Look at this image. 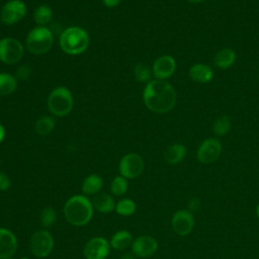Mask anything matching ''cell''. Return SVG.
I'll return each instance as SVG.
<instances>
[{"instance_id": "1", "label": "cell", "mask_w": 259, "mask_h": 259, "mask_svg": "<svg viewBox=\"0 0 259 259\" xmlns=\"http://www.w3.org/2000/svg\"><path fill=\"white\" fill-rule=\"evenodd\" d=\"M143 100L149 110L165 113L174 107L176 92L170 83L155 79L147 83L143 92Z\"/></svg>"}, {"instance_id": "2", "label": "cell", "mask_w": 259, "mask_h": 259, "mask_svg": "<svg viewBox=\"0 0 259 259\" xmlns=\"http://www.w3.org/2000/svg\"><path fill=\"white\" fill-rule=\"evenodd\" d=\"M93 209L92 202L86 195L77 194L65 202L64 217L70 225L82 227L91 221Z\"/></svg>"}, {"instance_id": "3", "label": "cell", "mask_w": 259, "mask_h": 259, "mask_svg": "<svg viewBox=\"0 0 259 259\" xmlns=\"http://www.w3.org/2000/svg\"><path fill=\"white\" fill-rule=\"evenodd\" d=\"M59 44L66 54L80 55L88 48L89 36L85 29L79 26H70L62 31Z\"/></svg>"}, {"instance_id": "4", "label": "cell", "mask_w": 259, "mask_h": 259, "mask_svg": "<svg viewBox=\"0 0 259 259\" xmlns=\"http://www.w3.org/2000/svg\"><path fill=\"white\" fill-rule=\"evenodd\" d=\"M54 42L52 31L46 26H36L32 28L25 40L26 49L32 55H42L48 53Z\"/></svg>"}, {"instance_id": "5", "label": "cell", "mask_w": 259, "mask_h": 259, "mask_svg": "<svg viewBox=\"0 0 259 259\" xmlns=\"http://www.w3.org/2000/svg\"><path fill=\"white\" fill-rule=\"evenodd\" d=\"M73 107V96L67 87L55 88L48 97V108L56 116L67 115Z\"/></svg>"}, {"instance_id": "6", "label": "cell", "mask_w": 259, "mask_h": 259, "mask_svg": "<svg viewBox=\"0 0 259 259\" xmlns=\"http://www.w3.org/2000/svg\"><path fill=\"white\" fill-rule=\"evenodd\" d=\"M53 235L47 230L35 231L29 239V249L36 258H45L49 256L54 249Z\"/></svg>"}, {"instance_id": "7", "label": "cell", "mask_w": 259, "mask_h": 259, "mask_svg": "<svg viewBox=\"0 0 259 259\" xmlns=\"http://www.w3.org/2000/svg\"><path fill=\"white\" fill-rule=\"evenodd\" d=\"M24 54L22 44L12 37L0 39V61L7 65H12L21 60Z\"/></svg>"}, {"instance_id": "8", "label": "cell", "mask_w": 259, "mask_h": 259, "mask_svg": "<svg viewBox=\"0 0 259 259\" xmlns=\"http://www.w3.org/2000/svg\"><path fill=\"white\" fill-rule=\"evenodd\" d=\"M144 161L142 157L136 153L124 155L118 164V170L121 176L126 179H135L144 171Z\"/></svg>"}, {"instance_id": "9", "label": "cell", "mask_w": 259, "mask_h": 259, "mask_svg": "<svg viewBox=\"0 0 259 259\" xmlns=\"http://www.w3.org/2000/svg\"><path fill=\"white\" fill-rule=\"evenodd\" d=\"M26 14V5L21 0H9L0 11V20L5 25H12L20 21Z\"/></svg>"}, {"instance_id": "10", "label": "cell", "mask_w": 259, "mask_h": 259, "mask_svg": "<svg viewBox=\"0 0 259 259\" xmlns=\"http://www.w3.org/2000/svg\"><path fill=\"white\" fill-rule=\"evenodd\" d=\"M222 153V144L215 138L205 139L198 147L196 157L202 164H210L217 161Z\"/></svg>"}, {"instance_id": "11", "label": "cell", "mask_w": 259, "mask_h": 259, "mask_svg": "<svg viewBox=\"0 0 259 259\" xmlns=\"http://www.w3.org/2000/svg\"><path fill=\"white\" fill-rule=\"evenodd\" d=\"M171 227L174 233L180 237L190 234L194 227V218L188 209L177 210L171 219Z\"/></svg>"}, {"instance_id": "12", "label": "cell", "mask_w": 259, "mask_h": 259, "mask_svg": "<svg viewBox=\"0 0 259 259\" xmlns=\"http://www.w3.org/2000/svg\"><path fill=\"white\" fill-rule=\"evenodd\" d=\"M110 250L109 242L102 237L91 238L84 246L85 259H105Z\"/></svg>"}, {"instance_id": "13", "label": "cell", "mask_w": 259, "mask_h": 259, "mask_svg": "<svg viewBox=\"0 0 259 259\" xmlns=\"http://www.w3.org/2000/svg\"><path fill=\"white\" fill-rule=\"evenodd\" d=\"M131 247L133 254L137 257L148 258L156 253L158 249V242L151 236L143 235L136 238Z\"/></svg>"}, {"instance_id": "14", "label": "cell", "mask_w": 259, "mask_h": 259, "mask_svg": "<svg viewBox=\"0 0 259 259\" xmlns=\"http://www.w3.org/2000/svg\"><path fill=\"white\" fill-rule=\"evenodd\" d=\"M176 69V62L173 57L169 55H164L156 59L153 64L152 72L156 79L166 80L170 78Z\"/></svg>"}, {"instance_id": "15", "label": "cell", "mask_w": 259, "mask_h": 259, "mask_svg": "<svg viewBox=\"0 0 259 259\" xmlns=\"http://www.w3.org/2000/svg\"><path fill=\"white\" fill-rule=\"evenodd\" d=\"M17 250V239L14 233L0 228V259L12 258Z\"/></svg>"}, {"instance_id": "16", "label": "cell", "mask_w": 259, "mask_h": 259, "mask_svg": "<svg viewBox=\"0 0 259 259\" xmlns=\"http://www.w3.org/2000/svg\"><path fill=\"white\" fill-rule=\"evenodd\" d=\"M93 208L101 213H109L115 208V201L113 197L106 192H98L91 200Z\"/></svg>"}, {"instance_id": "17", "label": "cell", "mask_w": 259, "mask_h": 259, "mask_svg": "<svg viewBox=\"0 0 259 259\" xmlns=\"http://www.w3.org/2000/svg\"><path fill=\"white\" fill-rule=\"evenodd\" d=\"M189 77L197 83H208L213 77V72L208 65L195 64L189 69Z\"/></svg>"}, {"instance_id": "18", "label": "cell", "mask_w": 259, "mask_h": 259, "mask_svg": "<svg viewBox=\"0 0 259 259\" xmlns=\"http://www.w3.org/2000/svg\"><path fill=\"white\" fill-rule=\"evenodd\" d=\"M236 61V53L230 48H225L220 50L213 58L214 66L221 70L229 69L234 65Z\"/></svg>"}, {"instance_id": "19", "label": "cell", "mask_w": 259, "mask_h": 259, "mask_svg": "<svg viewBox=\"0 0 259 259\" xmlns=\"http://www.w3.org/2000/svg\"><path fill=\"white\" fill-rule=\"evenodd\" d=\"M186 147L183 144L175 143L170 145L164 152V159L168 164L175 165L180 163L186 156Z\"/></svg>"}, {"instance_id": "20", "label": "cell", "mask_w": 259, "mask_h": 259, "mask_svg": "<svg viewBox=\"0 0 259 259\" xmlns=\"http://www.w3.org/2000/svg\"><path fill=\"white\" fill-rule=\"evenodd\" d=\"M103 185L102 178L97 174L88 175L82 182V193L84 195H95L101 191Z\"/></svg>"}, {"instance_id": "21", "label": "cell", "mask_w": 259, "mask_h": 259, "mask_svg": "<svg viewBox=\"0 0 259 259\" xmlns=\"http://www.w3.org/2000/svg\"><path fill=\"white\" fill-rule=\"evenodd\" d=\"M133 243V236L128 231L122 230L114 233L110 239V247L117 251H123Z\"/></svg>"}, {"instance_id": "22", "label": "cell", "mask_w": 259, "mask_h": 259, "mask_svg": "<svg viewBox=\"0 0 259 259\" xmlns=\"http://www.w3.org/2000/svg\"><path fill=\"white\" fill-rule=\"evenodd\" d=\"M17 88V80L8 73H0V96L12 94Z\"/></svg>"}, {"instance_id": "23", "label": "cell", "mask_w": 259, "mask_h": 259, "mask_svg": "<svg viewBox=\"0 0 259 259\" xmlns=\"http://www.w3.org/2000/svg\"><path fill=\"white\" fill-rule=\"evenodd\" d=\"M53 17V10L48 5H39L33 12V19L38 26H46Z\"/></svg>"}, {"instance_id": "24", "label": "cell", "mask_w": 259, "mask_h": 259, "mask_svg": "<svg viewBox=\"0 0 259 259\" xmlns=\"http://www.w3.org/2000/svg\"><path fill=\"white\" fill-rule=\"evenodd\" d=\"M55 127V120L51 116H41L35 122V132L39 136H48Z\"/></svg>"}, {"instance_id": "25", "label": "cell", "mask_w": 259, "mask_h": 259, "mask_svg": "<svg viewBox=\"0 0 259 259\" xmlns=\"http://www.w3.org/2000/svg\"><path fill=\"white\" fill-rule=\"evenodd\" d=\"M115 212L119 215L128 217L135 213L136 211V203L131 198H122L117 203H115Z\"/></svg>"}, {"instance_id": "26", "label": "cell", "mask_w": 259, "mask_h": 259, "mask_svg": "<svg viewBox=\"0 0 259 259\" xmlns=\"http://www.w3.org/2000/svg\"><path fill=\"white\" fill-rule=\"evenodd\" d=\"M128 188L127 179L121 175L115 176L110 183V191L115 196H121L125 194Z\"/></svg>"}, {"instance_id": "27", "label": "cell", "mask_w": 259, "mask_h": 259, "mask_svg": "<svg viewBox=\"0 0 259 259\" xmlns=\"http://www.w3.org/2000/svg\"><path fill=\"white\" fill-rule=\"evenodd\" d=\"M231 128V120L227 115H222L218 117L212 125V131L215 136L223 137L229 133Z\"/></svg>"}, {"instance_id": "28", "label": "cell", "mask_w": 259, "mask_h": 259, "mask_svg": "<svg viewBox=\"0 0 259 259\" xmlns=\"http://www.w3.org/2000/svg\"><path fill=\"white\" fill-rule=\"evenodd\" d=\"M40 224L44 228L52 227L57 221V213L53 207H45L39 215Z\"/></svg>"}, {"instance_id": "29", "label": "cell", "mask_w": 259, "mask_h": 259, "mask_svg": "<svg viewBox=\"0 0 259 259\" xmlns=\"http://www.w3.org/2000/svg\"><path fill=\"white\" fill-rule=\"evenodd\" d=\"M151 70L150 68L145 64H137L134 69V75L136 79L140 82H150L151 80Z\"/></svg>"}, {"instance_id": "30", "label": "cell", "mask_w": 259, "mask_h": 259, "mask_svg": "<svg viewBox=\"0 0 259 259\" xmlns=\"http://www.w3.org/2000/svg\"><path fill=\"white\" fill-rule=\"evenodd\" d=\"M31 74V70L28 66L26 65H23V66H20L17 70H16V77L20 80H26L29 78Z\"/></svg>"}, {"instance_id": "31", "label": "cell", "mask_w": 259, "mask_h": 259, "mask_svg": "<svg viewBox=\"0 0 259 259\" xmlns=\"http://www.w3.org/2000/svg\"><path fill=\"white\" fill-rule=\"evenodd\" d=\"M10 185H11V181L8 175L3 172H0V190L6 191L9 189Z\"/></svg>"}, {"instance_id": "32", "label": "cell", "mask_w": 259, "mask_h": 259, "mask_svg": "<svg viewBox=\"0 0 259 259\" xmlns=\"http://www.w3.org/2000/svg\"><path fill=\"white\" fill-rule=\"evenodd\" d=\"M200 207V200L197 197H193L188 202V210L189 211H197Z\"/></svg>"}, {"instance_id": "33", "label": "cell", "mask_w": 259, "mask_h": 259, "mask_svg": "<svg viewBox=\"0 0 259 259\" xmlns=\"http://www.w3.org/2000/svg\"><path fill=\"white\" fill-rule=\"evenodd\" d=\"M121 0H102L103 4L106 6V7H109V8H112V7H115L119 4Z\"/></svg>"}, {"instance_id": "34", "label": "cell", "mask_w": 259, "mask_h": 259, "mask_svg": "<svg viewBox=\"0 0 259 259\" xmlns=\"http://www.w3.org/2000/svg\"><path fill=\"white\" fill-rule=\"evenodd\" d=\"M4 137H5V130H4L3 125L0 123V143L3 141Z\"/></svg>"}, {"instance_id": "35", "label": "cell", "mask_w": 259, "mask_h": 259, "mask_svg": "<svg viewBox=\"0 0 259 259\" xmlns=\"http://www.w3.org/2000/svg\"><path fill=\"white\" fill-rule=\"evenodd\" d=\"M119 259H134V257H133L131 254L125 253V254H123L122 256H120V258H119Z\"/></svg>"}, {"instance_id": "36", "label": "cell", "mask_w": 259, "mask_h": 259, "mask_svg": "<svg viewBox=\"0 0 259 259\" xmlns=\"http://www.w3.org/2000/svg\"><path fill=\"white\" fill-rule=\"evenodd\" d=\"M255 212H256V215H257V218L259 219V203L256 205V208H255Z\"/></svg>"}, {"instance_id": "37", "label": "cell", "mask_w": 259, "mask_h": 259, "mask_svg": "<svg viewBox=\"0 0 259 259\" xmlns=\"http://www.w3.org/2000/svg\"><path fill=\"white\" fill-rule=\"evenodd\" d=\"M187 1L192 2V3H201V2H203V1H205V0H187Z\"/></svg>"}, {"instance_id": "38", "label": "cell", "mask_w": 259, "mask_h": 259, "mask_svg": "<svg viewBox=\"0 0 259 259\" xmlns=\"http://www.w3.org/2000/svg\"><path fill=\"white\" fill-rule=\"evenodd\" d=\"M20 259H29V258L28 257H21Z\"/></svg>"}, {"instance_id": "39", "label": "cell", "mask_w": 259, "mask_h": 259, "mask_svg": "<svg viewBox=\"0 0 259 259\" xmlns=\"http://www.w3.org/2000/svg\"><path fill=\"white\" fill-rule=\"evenodd\" d=\"M8 259H14V258H8Z\"/></svg>"}, {"instance_id": "40", "label": "cell", "mask_w": 259, "mask_h": 259, "mask_svg": "<svg viewBox=\"0 0 259 259\" xmlns=\"http://www.w3.org/2000/svg\"><path fill=\"white\" fill-rule=\"evenodd\" d=\"M0 164H1V158H0Z\"/></svg>"}]
</instances>
